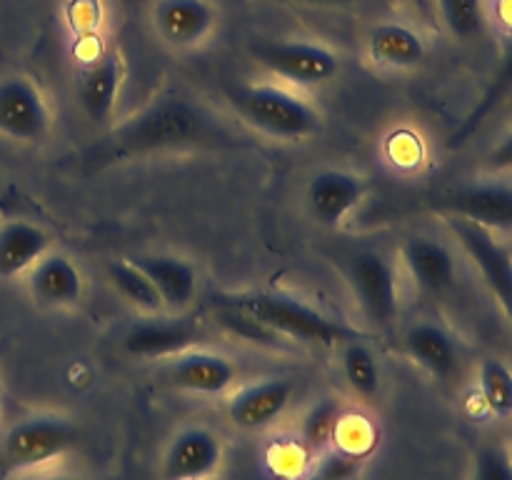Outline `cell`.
Listing matches in <instances>:
<instances>
[{
	"instance_id": "1",
	"label": "cell",
	"mask_w": 512,
	"mask_h": 480,
	"mask_svg": "<svg viewBox=\"0 0 512 480\" xmlns=\"http://www.w3.org/2000/svg\"><path fill=\"white\" fill-rule=\"evenodd\" d=\"M238 143V135L203 105L178 95H165L145 105L125 123L115 125L103 138L98 158L115 163L170 150L235 148Z\"/></svg>"
},
{
	"instance_id": "24",
	"label": "cell",
	"mask_w": 512,
	"mask_h": 480,
	"mask_svg": "<svg viewBox=\"0 0 512 480\" xmlns=\"http://www.w3.org/2000/svg\"><path fill=\"white\" fill-rule=\"evenodd\" d=\"M480 400L490 415L512 418V368L498 358H485L478 368Z\"/></svg>"
},
{
	"instance_id": "17",
	"label": "cell",
	"mask_w": 512,
	"mask_h": 480,
	"mask_svg": "<svg viewBox=\"0 0 512 480\" xmlns=\"http://www.w3.org/2000/svg\"><path fill=\"white\" fill-rule=\"evenodd\" d=\"M365 55L375 68L410 70L428 58V45L413 25L383 20L365 35Z\"/></svg>"
},
{
	"instance_id": "20",
	"label": "cell",
	"mask_w": 512,
	"mask_h": 480,
	"mask_svg": "<svg viewBox=\"0 0 512 480\" xmlns=\"http://www.w3.org/2000/svg\"><path fill=\"white\" fill-rule=\"evenodd\" d=\"M403 263L408 265V273L413 275L418 288L430 295L445 293L455 283V273H458V265H455L448 245L428 238V235H410L405 240Z\"/></svg>"
},
{
	"instance_id": "18",
	"label": "cell",
	"mask_w": 512,
	"mask_h": 480,
	"mask_svg": "<svg viewBox=\"0 0 512 480\" xmlns=\"http://www.w3.org/2000/svg\"><path fill=\"white\" fill-rule=\"evenodd\" d=\"M30 298L40 308H70L83 298V275L63 253H45L28 270Z\"/></svg>"
},
{
	"instance_id": "23",
	"label": "cell",
	"mask_w": 512,
	"mask_h": 480,
	"mask_svg": "<svg viewBox=\"0 0 512 480\" xmlns=\"http://www.w3.org/2000/svg\"><path fill=\"white\" fill-rule=\"evenodd\" d=\"M108 280L115 288V293H118L125 303L133 305L135 310H140V313L145 315L165 313L163 298H160V293L155 290V285L150 283L148 275H145L130 258L110 263Z\"/></svg>"
},
{
	"instance_id": "7",
	"label": "cell",
	"mask_w": 512,
	"mask_h": 480,
	"mask_svg": "<svg viewBox=\"0 0 512 480\" xmlns=\"http://www.w3.org/2000/svg\"><path fill=\"white\" fill-rule=\"evenodd\" d=\"M148 20L160 45L185 53L208 43L218 28V8L213 0H153Z\"/></svg>"
},
{
	"instance_id": "11",
	"label": "cell",
	"mask_w": 512,
	"mask_h": 480,
	"mask_svg": "<svg viewBox=\"0 0 512 480\" xmlns=\"http://www.w3.org/2000/svg\"><path fill=\"white\" fill-rule=\"evenodd\" d=\"M365 195V180L350 170L328 168L315 173L305 188L308 215L323 228H340Z\"/></svg>"
},
{
	"instance_id": "2",
	"label": "cell",
	"mask_w": 512,
	"mask_h": 480,
	"mask_svg": "<svg viewBox=\"0 0 512 480\" xmlns=\"http://www.w3.org/2000/svg\"><path fill=\"white\" fill-rule=\"evenodd\" d=\"M230 108L245 125L275 140H308L323 130V115L285 85L250 83L230 90Z\"/></svg>"
},
{
	"instance_id": "25",
	"label": "cell",
	"mask_w": 512,
	"mask_h": 480,
	"mask_svg": "<svg viewBox=\"0 0 512 480\" xmlns=\"http://www.w3.org/2000/svg\"><path fill=\"white\" fill-rule=\"evenodd\" d=\"M343 375L360 398H375L380 393V363L363 340L355 338L345 343Z\"/></svg>"
},
{
	"instance_id": "22",
	"label": "cell",
	"mask_w": 512,
	"mask_h": 480,
	"mask_svg": "<svg viewBox=\"0 0 512 480\" xmlns=\"http://www.w3.org/2000/svg\"><path fill=\"white\" fill-rule=\"evenodd\" d=\"M50 250V235L30 220L0 225V280L28 273Z\"/></svg>"
},
{
	"instance_id": "16",
	"label": "cell",
	"mask_w": 512,
	"mask_h": 480,
	"mask_svg": "<svg viewBox=\"0 0 512 480\" xmlns=\"http://www.w3.org/2000/svg\"><path fill=\"white\" fill-rule=\"evenodd\" d=\"M123 75V55L118 50H108V53L98 55L78 75V100L90 123L105 125L113 118Z\"/></svg>"
},
{
	"instance_id": "31",
	"label": "cell",
	"mask_w": 512,
	"mask_h": 480,
	"mask_svg": "<svg viewBox=\"0 0 512 480\" xmlns=\"http://www.w3.org/2000/svg\"><path fill=\"white\" fill-rule=\"evenodd\" d=\"M308 480H343V478H340V475H335L333 470H328V468H325V465H323V468H320L315 475H310Z\"/></svg>"
},
{
	"instance_id": "12",
	"label": "cell",
	"mask_w": 512,
	"mask_h": 480,
	"mask_svg": "<svg viewBox=\"0 0 512 480\" xmlns=\"http://www.w3.org/2000/svg\"><path fill=\"white\" fill-rule=\"evenodd\" d=\"M223 463V443L203 425H190L173 435L163 455L165 480H208Z\"/></svg>"
},
{
	"instance_id": "19",
	"label": "cell",
	"mask_w": 512,
	"mask_h": 480,
	"mask_svg": "<svg viewBox=\"0 0 512 480\" xmlns=\"http://www.w3.org/2000/svg\"><path fill=\"white\" fill-rule=\"evenodd\" d=\"M130 260L148 275L150 283L163 298L165 310L170 313L185 310L198 295V270L185 258L168 253H145Z\"/></svg>"
},
{
	"instance_id": "8",
	"label": "cell",
	"mask_w": 512,
	"mask_h": 480,
	"mask_svg": "<svg viewBox=\"0 0 512 480\" xmlns=\"http://www.w3.org/2000/svg\"><path fill=\"white\" fill-rule=\"evenodd\" d=\"M50 133V108L25 75L0 78V135L15 143H40Z\"/></svg>"
},
{
	"instance_id": "13",
	"label": "cell",
	"mask_w": 512,
	"mask_h": 480,
	"mask_svg": "<svg viewBox=\"0 0 512 480\" xmlns=\"http://www.w3.org/2000/svg\"><path fill=\"white\" fill-rule=\"evenodd\" d=\"M163 375L178 390L198 395H223L238 378V368L228 355L190 348L170 358Z\"/></svg>"
},
{
	"instance_id": "6",
	"label": "cell",
	"mask_w": 512,
	"mask_h": 480,
	"mask_svg": "<svg viewBox=\"0 0 512 480\" xmlns=\"http://www.w3.org/2000/svg\"><path fill=\"white\" fill-rule=\"evenodd\" d=\"M348 278L365 318L378 328H390L398 318V273L388 255L360 250L350 255Z\"/></svg>"
},
{
	"instance_id": "27",
	"label": "cell",
	"mask_w": 512,
	"mask_h": 480,
	"mask_svg": "<svg viewBox=\"0 0 512 480\" xmlns=\"http://www.w3.org/2000/svg\"><path fill=\"white\" fill-rule=\"evenodd\" d=\"M340 418H343V413H340L338 400L320 398L303 418V428H300L303 443L308 445L313 453H323L325 448L333 445Z\"/></svg>"
},
{
	"instance_id": "15",
	"label": "cell",
	"mask_w": 512,
	"mask_h": 480,
	"mask_svg": "<svg viewBox=\"0 0 512 480\" xmlns=\"http://www.w3.org/2000/svg\"><path fill=\"white\" fill-rule=\"evenodd\" d=\"M203 330L185 320H143L123 335V350L135 358L170 360L185 350L195 348Z\"/></svg>"
},
{
	"instance_id": "10",
	"label": "cell",
	"mask_w": 512,
	"mask_h": 480,
	"mask_svg": "<svg viewBox=\"0 0 512 480\" xmlns=\"http://www.w3.org/2000/svg\"><path fill=\"white\" fill-rule=\"evenodd\" d=\"M448 218H463L485 230H512V185L473 183L435 200Z\"/></svg>"
},
{
	"instance_id": "33",
	"label": "cell",
	"mask_w": 512,
	"mask_h": 480,
	"mask_svg": "<svg viewBox=\"0 0 512 480\" xmlns=\"http://www.w3.org/2000/svg\"><path fill=\"white\" fill-rule=\"evenodd\" d=\"M50 480H78V478H50Z\"/></svg>"
},
{
	"instance_id": "34",
	"label": "cell",
	"mask_w": 512,
	"mask_h": 480,
	"mask_svg": "<svg viewBox=\"0 0 512 480\" xmlns=\"http://www.w3.org/2000/svg\"><path fill=\"white\" fill-rule=\"evenodd\" d=\"M208 480H210V478H208Z\"/></svg>"
},
{
	"instance_id": "32",
	"label": "cell",
	"mask_w": 512,
	"mask_h": 480,
	"mask_svg": "<svg viewBox=\"0 0 512 480\" xmlns=\"http://www.w3.org/2000/svg\"><path fill=\"white\" fill-rule=\"evenodd\" d=\"M300 3H310V5H350L355 0H300Z\"/></svg>"
},
{
	"instance_id": "4",
	"label": "cell",
	"mask_w": 512,
	"mask_h": 480,
	"mask_svg": "<svg viewBox=\"0 0 512 480\" xmlns=\"http://www.w3.org/2000/svg\"><path fill=\"white\" fill-rule=\"evenodd\" d=\"M78 443V428L63 415H28L5 430L0 440V468L5 473L43 468L63 458Z\"/></svg>"
},
{
	"instance_id": "28",
	"label": "cell",
	"mask_w": 512,
	"mask_h": 480,
	"mask_svg": "<svg viewBox=\"0 0 512 480\" xmlns=\"http://www.w3.org/2000/svg\"><path fill=\"white\" fill-rule=\"evenodd\" d=\"M440 18L453 38L475 40L483 35L485 28V5L483 0H438Z\"/></svg>"
},
{
	"instance_id": "26",
	"label": "cell",
	"mask_w": 512,
	"mask_h": 480,
	"mask_svg": "<svg viewBox=\"0 0 512 480\" xmlns=\"http://www.w3.org/2000/svg\"><path fill=\"white\" fill-rule=\"evenodd\" d=\"M512 95V45L510 50L505 53L503 63H500L498 73L493 75V80H490L488 90L483 93V98H480V103L475 105L473 113L468 115V118L463 120V125L458 128V133L453 135V145H460L465 143V140L470 138V135L475 133V130L483 125V120L488 118L490 113H493L495 108H498L503 100H508Z\"/></svg>"
},
{
	"instance_id": "3",
	"label": "cell",
	"mask_w": 512,
	"mask_h": 480,
	"mask_svg": "<svg viewBox=\"0 0 512 480\" xmlns=\"http://www.w3.org/2000/svg\"><path fill=\"white\" fill-rule=\"evenodd\" d=\"M225 305L250 315V318L263 323L265 328L273 330L280 338L300 340V343L330 348V345L360 338L358 330L348 328L340 320L330 318V315L315 310L313 305L290 298V295L258 290V293L230 295V298H225Z\"/></svg>"
},
{
	"instance_id": "14",
	"label": "cell",
	"mask_w": 512,
	"mask_h": 480,
	"mask_svg": "<svg viewBox=\"0 0 512 480\" xmlns=\"http://www.w3.org/2000/svg\"><path fill=\"white\" fill-rule=\"evenodd\" d=\"M295 395L293 380L265 378L260 383L245 385L230 398L228 418L243 430H263L273 425Z\"/></svg>"
},
{
	"instance_id": "9",
	"label": "cell",
	"mask_w": 512,
	"mask_h": 480,
	"mask_svg": "<svg viewBox=\"0 0 512 480\" xmlns=\"http://www.w3.org/2000/svg\"><path fill=\"white\" fill-rule=\"evenodd\" d=\"M450 230H453L455 240L460 248L468 253L473 265L478 268L480 278L488 285L493 298L498 300L500 308L512 323V258L508 250L493 238V233L480 225L468 223L463 218H450Z\"/></svg>"
},
{
	"instance_id": "29",
	"label": "cell",
	"mask_w": 512,
	"mask_h": 480,
	"mask_svg": "<svg viewBox=\"0 0 512 480\" xmlns=\"http://www.w3.org/2000/svg\"><path fill=\"white\" fill-rule=\"evenodd\" d=\"M473 480H512V455L500 445L480 448L475 455Z\"/></svg>"
},
{
	"instance_id": "21",
	"label": "cell",
	"mask_w": 512,
	"mask_h": 480,
	"mask_svg": "<svg viewBox=\"0 0 512 480\" xmlns=\"http://www.w3.org/2000/svg\"><path fill=\"white\" fill-rule=\"evenodd\" d=\"M405 353L440 380H448L460 368V348L453 335L438 323H415L405 330Z\"/></svg>"
},
{
	"instance_id": "5",
	"label": "cell",
	"mask_w": 512,
	"mask_h": 480,
	"mask_svg": "<svg viewBox=\"0 0 512 480\" xmlns=\"http://www.w3.org/2000/svg\"><path fill=\"white\" fill-rule=\"evenodd\" d=\"M255 60L275 78L300 88L325 85L340 75V55L315 40H275L253 48Z\"/></svg>"
},
{
	"instance_id": "30",
	"label": "cell",
	"mask_w": 512,
	"mask_h": 480,
	"mask_svg": "<svg viewBox=\"0 0 512 480\" xmlns=\"http://www.w3.org/2000/svg\"><path fill=\"white\" fill-rule=\"evenodd\" d=\"M485 165L490 170H512V133L505 135L498 145L488 153Z\"/></svg>"
}]
</instances>
